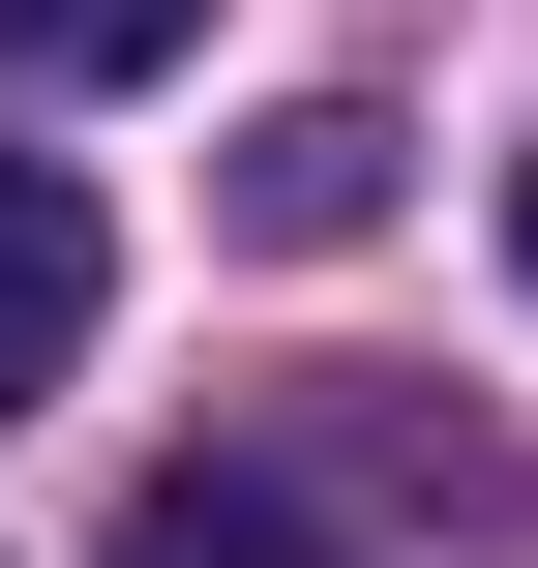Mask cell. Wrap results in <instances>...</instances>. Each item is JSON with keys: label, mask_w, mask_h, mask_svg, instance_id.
Returning a JSON list of instances; mask_svg holds the SVG:
<instances>
[{"label": "cell", "mask_w": 538, "mask_h": 568, "mask_svg": "<svg viewBox=\"0 0 538 568\" xmlns=\"http://www.w3.org/2000/svg\"><path fill=\"white\" fill-rule=\"evenodd\" d=\"M90 300H120V240H90V180H60V150H0V419H30L60 359H90Z\"/></svg>", "instance_id": "cell-1"}, {"label": "cell", "mask_w": 538, "mask_h": 568, "mask_svg": "<svg viewBox=\"0 0 538 568\" xmlns=\"http://www.w3.org/2000/svg\"><path fill=\"white\" fill-rule=\"evenodd\" d=\"M240 240H300V270H329V240H389V120H359V90L240 120Z\"/></svg>", "instance_id": "cell-2"}, {"label": "cell", "mask_w": 538, "mask_h": 568, "mask_svg": "<svg viewBox=\"0 0 538 568\" xmlns=\"http://www.w3.org/2000/svg\"><path fill=\"white\" fill-rule=\"evenodd\" d=\"M120 568H300V479H240V449H210V479H150V509H120Z\"/></svg>", "instance_id": "cell-3"}, {"label": "cell", "mask_w": 538, "mask_h": 568, "mask_svg": "<svg viewBox=\"0 0 538 568\" xmlns=\"http://www.w3.org/2000/svg\"><path fill=\"white\" fill-rule=\"evenodd\" d=\"M180 30H210V0H0V60H30V90H150Z\"/></svg>", "instance_id": "cell-4"}, {"label": "cell", "mask_w": 538, "mask_h": 568, "mask_svg": "<svg viewBox=\"0 0 538 568\" xmlns=\"http://www.w3.org/2000/svg\"><path fill=\"white\" fill-rule=\"evenodd\" d=\"M509 270H538V150H509Z\"/></svg>", "instance_id": "cell-5"}]
</instances>
